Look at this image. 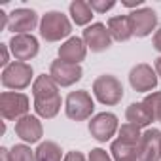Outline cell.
Here are the masks:
<instances>
[{
	"label": "cell",
	"mask_w": 161,
	"mask_h": 161,
	"mask_svg": "<svg viewBox=\"0 0 161 161\" xmlns=\"http://www.w3.org/2000/svg\"><path fill=\"white\" fill-rule=\"evenodd\" d=\"M138 161H161V131L146 129L138 142Z\"/></svg>",
	"instance_id": "10"
},
{
	"label": "cell",
	"mask_w": 161,
	"mask_h": 161,
	"mask_svg": "<svg viewBox=\"0 0 161 161\" xmlns=\"http://www.w3.org/2000/svg\"><path fill=\"white\" fill-rule=\"evenodd\" d=\"M125 118H127L129 123H133V125H136V127H148V125L153 121V114H152L150 106H148L144 101L129 104L127 110H125Z\"/></svg>",
	"instance_id": "16"
},
{
	"label": "cell",
	"mask_w": 161,
	"mask_h": 161,
	"mask_svg": "<svg viewBox=\"0 0 161 161\" xmlns=\"http://www.w3.org/2000/svg\"><path fill=\"white\" fill-rule=\"evenodd\" d=\"M0 157H2V161H10V150L2 148V150H0Z\"/></svg>",
	"instance_id": "31"
},
{
	"label": "cell",
	"mask_w": 161,
	"mask_h": 161,
	"mask_svg": "<svg viewBox=\"0 0 161 161\" xmlns=\"http://www.w3.org/2000/svg\"><path fill=\"white\" fill-rule=\"evenodd\" d=\"M93 110H95V103L86 89L68 93L64 101V112L74 121H86L87 118H91Z\"/></svg>",
	"instance_id": "3"
},
{
	"label": "cell",
	"mask_w": 161,
	"mask_h": 161,
	"mask_svg": "<svg viewBox=\"0 0 161 161\" xmlns=\"http://www.w3.org/2000/svg\"><path fill=\"white\" fill-rule=\"evenodd\" d=\"M72 21L76 25H87L93 19V10L89 6V2H84V0H74V2L68 6Z\"/></svg>",
	"instance_id": "21"
},
{
	"label": "cell",
	"mask_w": 161,
	"mask_h": 161,
	"mask_svg": "<svg viewBox=\"0 0 161 161\" xmlns=\"http://www.w3.org/2000/svg\"><path fill=\"white\" fill-rule=\"evenodd\" d=\"M114 161H138V146L125 144L121 140H114L110 146Z\"/></svg>",
	"instance_id": "20"
},
{
	"label": "cell",
	"mask_w": 161,
	"mask_h": 161,
	"mask_svg": "<svg viewBox=\"0 0 161 161\" xmlns=\"http://www.w3.org/2000/svg\"><path fill=\"white\" fill-rule=\"evenodd\" d=\"M31 80H32V66L29 63H10L4 70H2V86L8 89H25L31 86Z\"/></svg>",
	"instance_id": "4"
},
{
	"label": "cell",
	"mask_w": 161,
	"mask_h": 161,
	"mask_svg": "<svg viewBox=\"0 0 161 161\" xmlns=\"http://www.w3.org/2000/svg\"><path fill=\"white\" fill-rule=\"evenodd\" d=\"M15 133L21 140L29 142V144H34L42 138L44 135V129H42V123L36 116H23L21 119L15 121Z\"/></svg>",
	"instance_id": "15"
},
{
	"label": "cell",
	"mask_w": 161,
	"mask_h": 161,
	"mask_svg": "<svg viewBox=\"0 0 161 161\" xmlns=\"http://www.w3.org/2000/svg\"><path fill=\"white\" fill-rule=\"evenodd\" d=\"M89 6H91V10L97 12V14H106L108 10H112V8L116 6V2H114V0H91Z\"/></svg>",
	"instance_id": "26"
},
{
	"label": "cell",
	"mask_w": 161,
	"mask_h": 161,
	"mask_svg": "<svg viewBox=\"0 0 161 161\" xmlns=\"http://www.w3.org/2000/svg\"><path fill=\"white\" fill-rule=\"evenodd\" d=\"M93 93L99 103L106 106H114L123 99V86L112 74H103L93 82Z\"/></svg>",
	"instance_id": "2"
},
{
	"label": "cell",
	"mask_w": 161,
	"mask_h": 161,
	"mask_svg": "<svg viewBox=\"0 0 161 161\" xmlns=\"http://www.w3.org/2000/svg\"><path fill=\"white\" fill-rule=\"evenodd\" d=\"M32 95H34V101L55 97V95H59V86L55 84V80L49 74H42V76H38L34 80V84H32Z\"/></svg>",
	"instance_id": "18"
},
{
	"label": "cell",
	"mask_w": 161,
	"mask_h": 161,
	"mask_svg": "<svg viewBox=\"0 0 161 161\" xmlns=\"http://www.w3.org/2000/svg\"><path fill=\"white\" fill-rule=\"evenodd\" d=\"M87 55V46L84 42V38L72 36L68 38L61 47H59V59L68 63V64H80Z\"/></svg>",
	"instance_id": "14"
},
{
	"label": "cell",
	"mask_w": 161,
	"mask_h": 161,
	"mask_svg": "<svg viewBox=\"0 0 161 161\" xmlns=\"http://www.w3.org/2000/svg\"><path fill=\"white\" fill-rule=\"evenodd\" d=\"M29 99L23 93H12V91H4L0 95V114L4 119L10 121H17L23 116H27L29 112Z\"/></svg>",
	"instance_id": "5"
},
{
	"label": "cell",
	"mask_w": 161,
	"mask_h": 161,
	"mask_svg": "<svg viewBox=\"0 0 161 161\" xmlns=\"http://www.w3.org/2000/svg\"><path fill=\"white\" fill-rule=\"evenodd\" d=\"M82 66L80 64H68L61 59L53 61L51 63V68H49V76L55 80V84L59 87H70L74 86L76 82L82 80Z\"/></svg>",
	"instance_id": "7"
},
{
	"label": "cell",
	"mask_w": 161,
	"mask_h": 161,
	"mask_svg": "<svg viewBox=\"0 0 161 161\" xmlns=\"http://www.w3.org/2000/svg\"><path fill=\"white\" fill-rule=\"evenodd\" d=\"M123 6H127V8H136V6H142V0H136V2H123Z\"/></svg>",
	"instance_id": "33"
},
{
	"label": "cell",
	"mask_w": 161,
	"mask_h": 161,
	"mask_svg": "<svg viewBox=\"0 0 161 161\" xmlns=\"http://www.w3.org/2000/svg\"><path fill=\"white\" fill-rule=\"evenodd\" d=\"M155 74L161 78V57H157V59H155Z\"/></svg>",
	"instance_id": "32"
},
{
	"label": "cell",
	"mask_w": 161,
	"mask_h": 161,
	"mask_svg": "<svg viewBox=\"0 0 161 161\" xmlns=\"http://www.w3.org/2000/svg\"><path fill=\"white\" fill-rule=\"evenodd\" d=\"M10 46L8 44H2V46H0V55H2V61H0V64H2L4 68L10 64Z\"/></svg>",
	"instance_id": "28"
},
{
	"label": "cell",
	"mask_w": 161,
	"mask_h": 161,
	"mask_svg": "<svg viewBox=\"0 0 161 161\" xmlns=\"http://www.w3.org/2000/svg\"><path fill=\"white\" fill-rule=\"evenodd\" d=\"M127 17H129V23H131L133 36H138V38H144V36L152 34V31H155V27H157V14L152 8L135 10Z\"/></svg>",
	"instance_id": "8"
},
{
	"label": "cell",
	"mask_w": 161,
	"mask_h": 161,
	"mask_svg": "<svg viewBox=\"0 0 161 161\" xmlns=\"http://www.w3.org/2000/svg\"><path fill=\"white\" fill-rule=\"evenodd\" d=\"M34 110H36V114H38L40 118H44V119L55 118V116L59 114V110H61V95L34 101Z\"/></svg>",
	"instance_id": "19"
},
{
	"label": "cell",
	"mask_w": 161,
	"mask_h": 161,
	"mask_svg": "<svg viewBox=\"0 0 161 161\" xmlns=\"http://www.w3.org/2000/svg\"><path fill=\"white\" fill-rule=\"evenodd\" d=\"M10 161H36V155L27 144H15L10 150Z\"/></svg>",
	"instance_id": "24"
},
{
	"label": "cell",
	"mask_w": 161,
	"mask_h": 161,
	"mask_svg": "<svg viewBox=\"0 0 161 161\" xmlns=\"http://www.w3.org/2000/svg\"><path fill=\"white\" fill-rule=\"evenodd\" d=\"M63 161H87V159L84 157V153H82V152L74 150V152H68V153L63 157Z\"/></svg>",
	"instance_id": "29"
},
{
	"label": "cell",
	"mask_w": 161,
	"mask_h": 161,
	"mask_svg": "<svg viewBox=\"0 0 161 161\" xmlns=\"http://www.w3.org/2000/svg\"><path fill=\"white\" fill-rule=\"evenodd\" d=\"M152 46H153V49L161 51V29H159V31H155V34H153V40H152Z\"/></svg>",
	"instance_id": "30"
},
{
	"label": "cell",
	"mask_w": 161,
	"mask_h": 161,
	"mask_svg": "<svg viewBox=\"0 0 161 161\" xmlns=\"http://www.w3.org/2000/svg\"><path fill=\"white\" fill-rule=\"evenodd\" d=\"M106 27H108V31H110L112 40L127 42V40L133 36L131 23H129V17H127V15H116V17H110Z\"/></svg>",
	"instance_id": "17"
},
{
	"label": "cell",
	"mask_w": 161,
	"mask_h": 161,
	"mask_svg": "<svg viewBox=\"0 0 161 161\" xmlns=\"http://www.w3.org/2000/svg\"><path fill=\"white\" fill-rule=\"evenodd\" d=\"M34 155H36V161H61L63 150H61V146H59L57 142L46 140V142H42V144L36 148Z\"/></svg>",
	"instance_id": "22"
},
{
	"label": "cell",
	"mask_w": 161,
	"mask_h": 161,
	"mask_svg": "<svg viewBox=\"0 0 161 161\" xmlns=\"http://www.w3.org/2000/svg\"><path fill=\"white\" fill-rule=\"evenodd\" d=\"M84 42L93 53H101L112 46V36H110V31L106 25L93 23L84 31Z\"/></svg>",
	"instance_id": "11"
},
{
	"label": "cell",
	"mask_w": 161,
	"mask_h": 161,
	"mask_svg": "<svg viewBox=\"0 0 161 161\" xmlns=\"http://www.w3.org/2000/svg\"><path fill=\"white\" fill-rule=\"evenodd\" d=\"M38 25V15L34 10L29 8H17L10 14V25L8 29L15 34H29L31 31H34V27Z\"/></svg>",
	"instance_id": "13"
},
{
	"label": "cell",
	"mask_w": 161,
	"mask_h": 161,
	"mask_svg": "<svg viewBox=\"0 0 161 161\" xmlns=\"http://www.w3.org/2000/svg\"><path fill=\"white\" fill-rule=\"evenodd\" d=\"M144 103L150 106V110L153 114V119L161 123V91H152L150 95L144 97Z\"/></svg>",
	"instance_id": "25"
},
{
	"label": "cell",
	"mask_w": 161,
	"mask_h": 161,
	"mask_svg": "<svg viewBox=\"0 0 161 161\" xmlns=\"http://www.w3.org/2000/svg\"><path fill=\"white\" fill-rule=\"evenodd\" d=\"M87 161H112V157L106 153V150L103 148H95L89 152V159Z\"/></svg>",
	"instance_id": "27"
},
{
	"label": "cell",
	"mask_w": 161,
	"mask_h": 161,
	"mask_svg": "<svg viewBox=\"0 0 161 161\" xmlns=\"http://www.w3.org/2000/svg\"><path fill=\"white\" fill-rule=\"evenodd\" d=\"M8 46H10V51L15 57V61H21V63L34 59L38 55V47H40L38 40L32 34H15Z\"/></svg>",
	"instance_id": "12"
},
{
	"label": "cell",
	"mask_w": 161,
	"mask_h": 161,
	"mask_svg": "<svg viewBox=\"0 0 161 161\" xmlns=\"http://www.w3.org/2000/svg\"><path fill=\"white\" fill-rule=\"evenodd\" d=\"M118 133H119L118 140H121V142H125V144H131V146H138L140 136H142L140 127H136V125H133V123H129V121L123 123Z\"/></svg>",
	"instance_id": "23"
},
{
	"label": "cell",
	"mask_w": 161,
	"mask_h": 161,
	"mask_svg": "<svg viewBox=\"0 0 161 161\" xmlns=\"http://www.w3.org/2000/svg\"><path fill=\"white\" fill-rule=\"evenodd\" d=\"M72 31V23L63 12H47L40 21V36L46 42H59Z\"/></svg>",
	"instance_id": "1"
},
{
	"label": "cell",
	"mask_w": 161,
	"mask_h": 161,
	"mask_svg": "<svg viewBox=\"0 0 161 161\" xmlns=\"http://www.w3.org/2000/svg\"><path fill=\"white\" fill-rule=\"evenodd\" d=\"M116 131H119V127H118V118L112 112H101L89 121V133L99 142L110 140L116 135Z\"/></svg>",
	"instance_id": "6"
},
{
	"label": "cell",
	"mask_w": 161,
	"mask_h": 161,
	"mask_svg": "<svg viewBox=\"0 0 161 161\" xmlns=\"http://www.w3.org/2000/svg\"><path fill=\"white\" fill-rule=\"evenodd\" d=\"M129 84L135 91L138 93H146V91H152L155 89L157 86V74H155V68H152L150 64L146 63H140L136 66L131 68L129 72Z\"/></svg>",
	"instance_id": "9"
}]
</instances>
